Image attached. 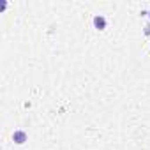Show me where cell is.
Listing matches in <instances>:
<instances>
[{"instance_id": "cell-1", "label": "cell", "mask_w": 150, "mask_h": 150, "mask_svg": "<svg viewBox=\"0 0 150 150\" xmlns=\"http://www.w3.org/2000/svg\"><path fill=\"white\" fill-rule=\"evenodd\" d=\"M27 139H28V134H27L23 129H18V131L13 132V141H14L16 145H23Z\"/></svg>"}, {"instance_id": "cell-2", "label": "cell", "mask_w": 150, "mask_h": 150, "mask_svg": "<svg viewBox=\"0 0 150 150\" xmlns=\"http://www.w3.org/2000/svg\"><path fill=\"white\" fill-rule=\"evenodd\" d=\"M92 21H94V27H96L97 30H104V28H106V23H108L106 18H104L103 14H96Z\"/></svg>"}, {"instance_id": "cell-3", "label": "cell", "mask_w": 150, "mask_h": 150, "mask_svg": "<svg viewBox=\"0 0 150 150\" xmlns=\"http://www.w3.org/2000/svg\"><path fill=\"white\" fill-rule=\"evenodd\" d=\"M145 35H150V23L145 27Z\"/></svg>"}, {"instance_id": "cell-4", "label": "cell", "mask_w": 150, "mask_h": 150, "mask_svg": "<svg viewBox=\"0 0 150 150\" xmlns=\"http://www.w3.org/2000/svg\"><path fill=\"white\" fill-rule=\"evenodd\" d=\"M148 18H150V7H148Z\"/></svg>"}]
</instances>
